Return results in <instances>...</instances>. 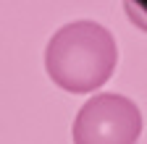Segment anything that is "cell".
Here are the masks:
<instances>
[{
  "mask_svg": "<svg viewBox=\"0 0 147 144\" xmlns=\"http://www.w3.org/2000/svg\"><path fill=\"white\" fill-rule=\"evenodd\" d=\"M118 47L102 24L71 21L50 37L45 68L55 86L74 94H87L102 86L116 71Z\"/></svg>",
  "mask_w": 147,
  "mask_h": 144,
  "instance_id": "6da1fadb",
  "label": "cell"
},
{
  "mask_svg": "<svg viewBox=\"0 0 147 144\" xmlns=\"http://www.w3.org/2000/svg\"><path fill=\"white\" fill-rule=\"evenodd\" d=\"M74 144H137L142 136L139 107L121 94L89 97L74 118Z\"/></svg>",
  "mask_w": 147,
  "mask_h": 144,
  "instance_id": "7a4b0ae2",
  "label": "cell"
}]
</instances>
